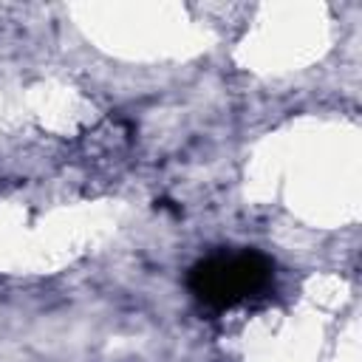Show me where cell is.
<instances>
[{"mask_svg":"<svg viewBox=\"0 0 362 362\" xmlns=\"http://www.w3.org/2000/svg\"><path fill=\"white\" fill-rule=\"evenodd\" d=\"M272 274V260L260 252H215L189 269L187 286L209 308H235L263 294Z\"/></svg>","mask_w":362,"mask_h":362,"instance_id":"1","label":"cell"}]
</instances>
